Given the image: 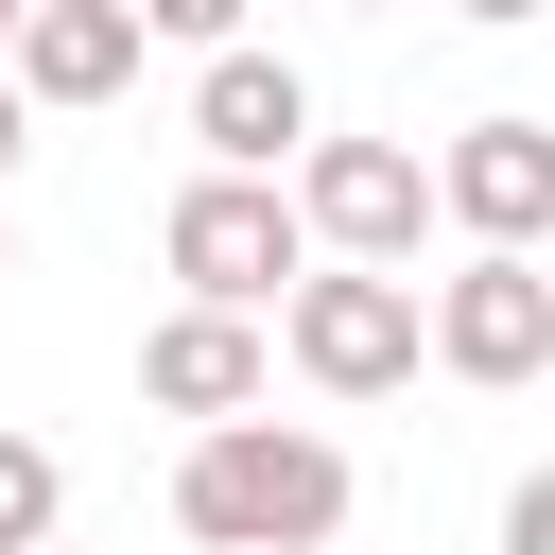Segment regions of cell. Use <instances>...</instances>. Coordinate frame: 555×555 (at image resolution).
<instances>
[{"label": "cell", "instance_id": "6da1fadb", "mask_svg": "<svg viewBox=\"0 0 555 555\" xmlns=\"http://www.w3.org/2000/svg\"><path fill=\"white\" fill-rule=\"evenodd\" d=\"M173 520H191L208 555H330V538H347V451L295 434V416H225V434H191Z\"/></svg>", "mask_w": 555, "mask_h": 555}, {"label": "cell", "instance_id": "7a4b0ae2", "mask_svg": "<svg viewBox=\"0 0 555 555\" xmlns=\"http://www.w3.org/2000/svg\"><path fill=\"white\" fill-rule=\"evenodd\" d=\"M278 208H295V243H330L347 278H416V225H434V173H416L399 139H312Z\"/></svg>", "mask_w": 555, "mask_h": 555}, {"label": "cell", "instance_id": "3957f363", "mask_svg": "<svg viewBox=\"0 0 555 555\" xmlns=\"http://www.w3.org/2000/svg\"><path fill=\"white\" fill-rule=\"evenodd\" d=\"M156 243H173V278H191V312H243V330H260V312H278V295L312 278V243H295V208H278V191H243V173H191Z\"/></svg>", "mask_w": 555, "mask_h": 555}, {"label": "cell", "instance_id": "277c9868", "mask_svg": "<svg viewBox=\"0 0 555 555\" xmlns=\"http://www.w3.org/2000/svg\"><path fill=\"white\" fill-rule=\"evenodd\" d=\"M278 347L330 399H399L416 382V278H295L278 295Z\"/></svg>", "mask_w": 555, "mask_h": 555}, {"label": "cell", "instance_id": "5b68a950", "mask_svg": "<svg viewBox=\"0 0 555 555\" xmlns=\"http://www.w3.org/2000/svg\"><path fill=\"white\" fill-rule=\"evenodd\" d=\"M416 347H434L451 382H486V399H503V382H538V364H555V278H538V260H451V278H434V312H416Z\"/></svg>", "mask_w": 555, "mask_h": 555}, {"label": "cell", "instance_id": "8992f818", "mask_svg": "<svg viewBox=\"0 0 555 555\" xmlns=\"http://www.w3.org/2000/svg\"><path fill=\"white\" fill-rule=\"evenodd\" d=\"M434 173V208L468 225V260H538V225H555V121H468L451 156H416Z\"/></svg>", "mask_w": 555, "mask_h": 555}, {"label": "cell", "instance_id": "52a82bcc", "mask_svg": "<svg viewBox=\"0 0 555 555\" xmlns=\"http://www.w3.org/2000/svg\"><path fill=\"white\" fill-rule=\"evenodd\" d=\"M0 87H17V104H121V87H139V0H17Z\"/></svg>", "mask_w": 555, "mask_h": 555}, {"label": "cell", "instance_id": "ba28073f", "mask_svg": "<svg viewBox=\"0 0 555 555\" xmlns=\"http://www.w3.org/2000/svg\"><path fill=\"white\" fill-rule=\"evenodd\" d=\"M191 139H208V173H243V191H278V156H312V87L278 69V52H208V87H191Z\"/></svg>", "mask_w": 555, "mask_h": 555}, {"label": "cell", "instance_id": "9c48e42d", "mask_svg": "<svg viewBox=\"0 0 555 555\" xmlns=\"http://www.w3.org/2000/svg\"><path fill=\"white\" fill-rule=\"evenodd\" d=\"M139 399H156V416H191V434L260 416V330H243V312H156V347H139Z\"/></svg>", "mask_w": 555, "mask_h": 555}, {"label": "cell", "instance_id": "30bf717a", "mask_svg": "<svg viewBox=\"0 0 555 555\" xmlns=\"http://www.w3.org/2000/svg\"><path fill=\"white\" fill-rule=\"evenodd\" d=\"M52 520H69V468L35 434H0V555H52Z\"/></svg>", "mask_w": 555, "mask_h": 555}, {"label": "cell", "instance_id": "8fae6325", "mask_svg": "<svg viewBox=\"0 0 555 555\" xmlns=\"http://www.w3.org/2000/svg\"><path fill=\"white\" fill-rule=\"evenodd\" d=\"M503 555H555V468H520V486H503Z\"/></svg>", "mask_w": 555, "mask_h": 555}, {"label": "cell", "instance_id": "7c38bea8", "mask_svg": "<svg viewBox=\"0 0 555 555\" xmlns=\"http://www.w3.org/2000/svg\"><path fill=\"white\" fill-rule=\"evenodd\" d=\"M17 139H35V104H17V87H0V173H17Z\"/></svg>", "mask_w": 555, "mask_h": 555}, {"label": "cell", "instance_id": "4fadbf2b", "mask_svg": "<svg viewBox=\"0 0 555 555\" xmlns=\"http://www.w3.org/2000/svg\"><path fill=\"white\" fill-rule=\"evenodd\" d=\"M0 52H17V0H0Z\"/></svg>", "mask_w": 555, "mask_h": 555}, {"label": "cell", "instance_id": "5bb4252c", "mask_svg": "<svg viewBox=\"0 0 555 555\" xmlns=\"http://www.w3.org/2000/svg\"><path fill=\"white\" fill-rule=\"evenodd\" d=\"M0 278H17V243H0Z\"/></svg>", "mask_w": 555, "mask_h": 555}, {"label": "cell", "instance_id": "9a60e30c", "mask_svg": "<svg viewBox=\"0 0 555 555\" xmlns=\"http://www.w3.org/2000/svg\"><path fill=\"white\" fill-rule=\"evenodd\" d=\"M52 555H69V538H52Z\"/></svg>", "mask_w": 555, "mask_h": 555}]
</instances>
